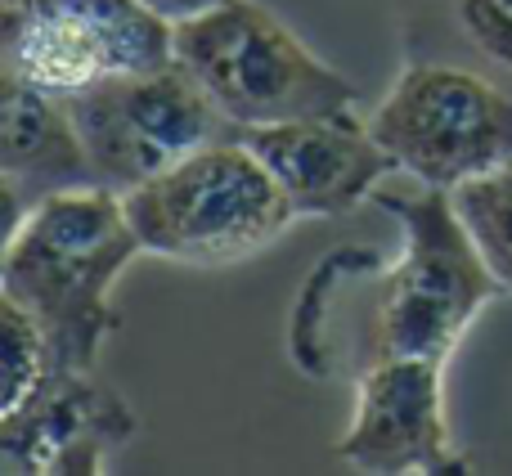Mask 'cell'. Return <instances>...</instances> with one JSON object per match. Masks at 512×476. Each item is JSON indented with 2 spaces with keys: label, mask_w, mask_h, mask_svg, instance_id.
Returning a JSON list of instances; mask_svg holds the SVG:
<instances>
[{
  "label": "cell",
  "mask_w": 512,
  "mask_h": 476,
  "mask_svg": "<svg viewBox=\"0 0 512 476\" xmlns=\"http://www.w3.org/2000/svg\"><path fill=\"white\" fill-rule=\"evenodd\" d=\"M400 225V256L333 247L310 265L288 310V355L315 382H355L387 360H441L499 297L445 189H378Z\"/></svg>",
  "instance_id": "6da1fadb"
},
{
  "label": "cell",
  "mask_w": 512,
  "mask_h": 476,
  "mask_svg": "<svg viewBox=\"0 0 512 476\" xmlns=\"http://www.w3.org/2000/svg\"><path fill=\"white\" fill-rule=\"evenodd\" d=\"M135 256L144 247L122 194L104 185L68 189L5 230L0 297L36 319L54 369H99L104 346L122 328L113 288Z\"/></svg>",
  "instance_id": "7a4b0ae2"
},
{
  "label": "cell",
  "mask_w": 512,
  "mask_h": 476,
  "mask_svg": "<svg viewBox=\"0 0 512 476\" xmlns=\"http://www.w3.org/2000/svg\"><path fill=\"white\" fill-rule=\"evenodd\" d=\"M122 203L144 256L189 270L252 261L301 221L243 135L189 153L185 162L122 194Z\"/></svg>",
  "instance_id": "3957f363"
},
{
  "label": "cell",
  "mask_w": 512,
  "mask_h": 476,
  "mask_svg": "<svg viewBox=\"0 0 512 476\" xmlns=\"http://www.w3.org/2000/svg\"><path fill=\"white\" fill-rule=\"evenodd\" d=\"M176 63L239 135L346 113L360 99V86L319 59L261 0H221L176 23Z\"/></svg>",
  "instance_id": "277c9868"
},
{
  "label": "cell",
  "mask_w": 512,
  "mask_h": 476,
  "mask_svg": "<svg viewBox=\"0 0 512 476\" xmlns=\"http://www.w3.org/2000/svg\"><path fill=\"white\" fill-rule=\"evenodd\" d=\"M369 131L414 185L454 194L512 162V90L459 63L405 59Z\"/></svg>",
  "instance_id": "5b68a950"
},
{
  "label": "cell",
  "mask_w": 512,
  "mask_h": 476,
  "mask_svg": "<svg viewBox=\"0 0 512 476\" xmlns=\"http://www.w3.org/2000/svg\"><path fill=\"white\" fill-rule=\"evenodd\" d=\"M176 63V23L144 0H0V72L59 99Z\"/></svg>",
  "instance_id": "8992f818"
},
{
  "label": "cell",
  "mask_w": 512,
  "mask_h": 476,
  "mask_svg": "<svg viewBox=\"0 0 512 476\" xmlns=\"http://www.w3.org/2000/svg\"><path fill=\"white\" fill-rule=\"evenodd\" d=\"M68 108L86 140L95 185L113 194H131L207 144L239 140V131L180 63L113 77L86 95H72Z\"/></svg>",
  "instance_id": "52a82bcc"
},
{
  "label": "cell",
  "mask_w": 512,
  "mask_h": 476,
  "mask_svg": "<svg viewBox=\"0 0 512 476\" xmlns=\"http://www.w3.org/2000/svg\"><path fill=\"white\" fill-rule=\"evenodd\" d=\"M355 409L333 454L364 476H463L472 459L459 450L445 409L441 360H387L351 382Z\"/></svg>",
  "instance_id": "ba28073f"
},
{
  "label": "cell",
  "mask_w": 512,
  "mask_h": 476,
  "mask_svg": "<svg viewBox=\"0 0 512 476\" xmlns=\"http://www.w3.org/2000/svg\"><path fill=\"white\" fill-rule=\"evenodd\" d=\"M140 427L131 400L95 369H50L14 409H0V472L99 476Z\"/></svg>",
  "instance_id": "9c48e42d"
},
{
  "label": "cell",
  "mask_w": 512,
  "mask_h": 476,
  "mask_svg": "<svg viewBox=\"0 0 512 476\" xmlns=\"http://www.w3.org/2000/svg\"><path fill=\"white\" fill-rule=\"evenodd\" d=\"M243 144L265 162V171L301 221L351 216L396 171V162L387 158L369 122L355 117V108L256 126V131H243Z\"/></svg>",
  "instance_id": "30bf717a"
},
{
  "label": "cell",
  "mask_w": 512,
  "mask_h": 476,
  "mask_svg": "<svg viewBox=\"0 0 512 476\" xmlns=\"http://www.w3.org/2000/svg\"><path fill=\"white\" fill-rule=\"evenodd\" d=\"M95 185L86 140L72 122L68 99L0 72V194L5 230L18 225L36 203L68 189Z\"/></svg>",
  "instance_id": "8fae6325"
},
{
  "label": "cell",
  "mask_w": 512,
  "mask_h": 476,
  "mask_svg": "<svg viewBox=\"0 0 512 476\" xmlns=\"http://www.w3.org/2000/svg\"><path fill=\"white\" fill-rule=\"evenodd\" d=\"M405 59H441L512 90V0H396Z\"/></svg>",
  "instance_id": "7c38bea8"
},
{
  "label": "cell",
  "mask_w": 512,
  "mask_h": 476,
  "mask_svg": "<svg viewBox=\"0 0 512 476\" xmlns=\"http://www.w3.org/2000/svg\"><path fill=\"white\" fill-rule=\"evenodd\" d=\"M450 198L477 256L495 274L499 292L512 297V162L459 185Z\"/></svg>",
  "instance_id": "4fadbf2b"
},
{
  "label": "cell",
  "mask_w": 512,
  "mask_h": 476,
  "mask_svg": "<svg viewBox=\"0 0 512 476\" xmlns=\"http://www.w3.org/2000/svg\"><path fill=\"white\" fill-rule=\"evenodd\" d=\"M0 337H5V373H0V409H14L45 373L54 369L36 319L9 297H0Z\"/></svg>",
  "instance_id": "5bb4252c"
},
{
  "label": "cell",
  "mask_w": 512,
  "mask_h": 476,
  "mask_svg": "<svg viewBox=\"0 0 512 476\" xmlns=\"http://www.w3.org/2000/svg\"><path fill=\"white\" fill-rule=\"evenodd\" d=\"M144 5L158 9V14L171 18V23H185V18H194V14H203V9L221 5V0H144Z\"/></svg>",
  "instance_id": "9a60e30c"
}]
</instances>
